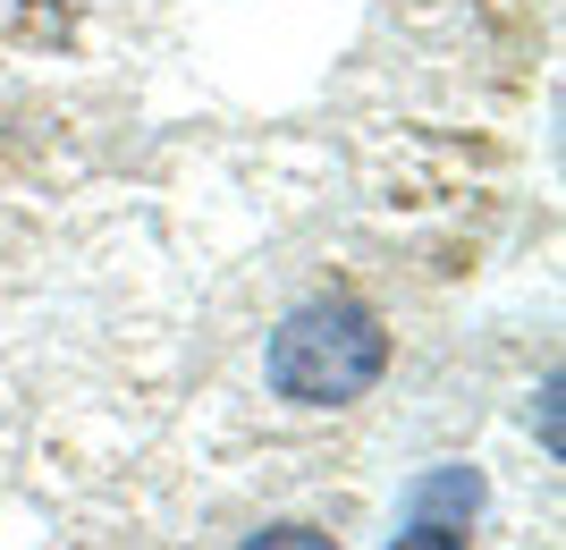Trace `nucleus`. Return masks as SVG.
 Listing matches in <instances>:
<instances>
[{"instance_id": "obj_4", "label": "nucleus", "mask_w": 566, "mask_h": 550, "mask_svg": "<svg viewBox=\"0 0 566 550\" xmlns=\"http://www.w3.org/2000/svg\"><path fill=\"white\" fill-rule=\"evenodd\" d=\"M398 550H465V526H440V517H431V526H406Z\"/></svg>"}, {"instance_id": "obj_1", "label": "nucleus", "mask_w": 566, "mask_h": 550, "mask_svg": "<svg viewBox=\"0 0 566 550\" xmlns=\"http://www.w3.org/2000/svg\"><path fill=\"white\" fill-rule=\"evenodd\" d=\"M262 373H271V390L287 407H347L389 373V331L347 297H322V305H296L271 331Z\"/></svg>"}, {"instance_id": "obj_3", "label": "nucleus", "mask_w": 566, "mask_h": 550, "mask_svg": "<svg viewBox=\"0 0 566 550\" xmlns=\"http://www.w3.org/2000/svg\"><path fill=\"white\" fill-rule=\"evenodd\" d=\"M245 550H338L331 533H313V526H271V533H254Z\"/></svg>"}, {"instance_id": "obj_2", "label": "nucleus", "mask_w": 566, "mask_h": 550, "mask_svg": "<svg viewBox=\"0 0 566 550\" xmlns=\"http://www.w3.org/2000/svg\"><path fill=\"white\" fill-rule=\"evenodd\" d=\"M473 508H482V475L449 466V475H423V482H415L406 517H415V526H431V517H473Z\"/></svg>"}]
</instances>
